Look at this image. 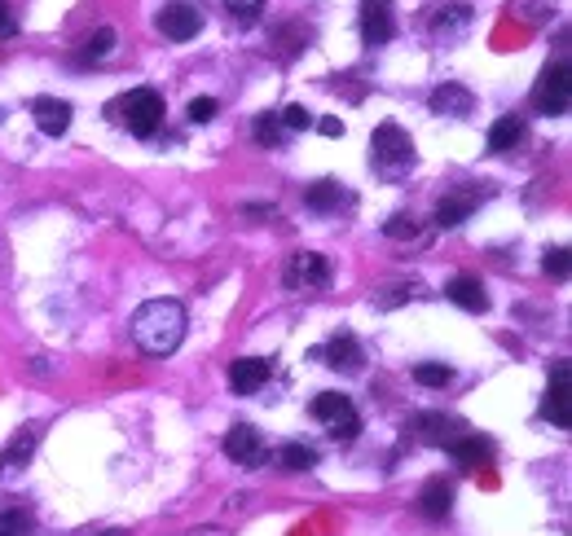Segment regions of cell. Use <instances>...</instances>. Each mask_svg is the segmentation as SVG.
Returning a JSON list of instances; mask_svg holds the SVG:
<instances>
[{
    "label": "cell",
    "instance_id": "obj_1",
    "mask_svg": "<svg viewBox=\"0 0 572 536\" xmlns=\"http://www.w3.org/2000/svg\"><path fill=\"white\" fill-rule=\"evenodd\" d=\"M132 339L146 356H172L185 339V308L176 299H150L132 317Z\"/></svg>",
    "mask_w": 572,
    "mask_h": 536
},
{
    "label": "cell",
    "instance_id": "obj_2",
    "mask_svg": "<svg viewBox=\"0 0 572 536\" xmlns=\"http://www.w3.org/2000/svg\"><path fill=\"white\" fill-rule=\"evenodd\" d=\"M115 110L132 137H154L163 128V97L154 88H132L124 102H115Z\"/></svg>",
    "mask_w": 572,
    "mask_h": 536
},
{
    "label": "cell",
    "instance_id": "obj_3",
    "mask_svg": "<svg viewBox=\"0 0 572 536\" xmlns=\"http://www.w3.org/2000/svg\"><path fill=\"white\" fill-rule=\"evenodd\" d=\"M370 159L383 167V172H401V167L414 163V141L410 132H401L396 124H379L370 137Z\"/></svg>",
    "mask_w": 572,
    "mask_h": 536
},
{
    "label": "cell",
    "instance_id": "obj_4",
    "mask_svg": "<svg viewBox=\"0 0 572 536\" xmlns=\"http://www.w3.org/2000/svg\"><path fill=\"white\" fill-rule=\"evenodd\" d=\"M313 418L317 422H326L330 435L335 440H357V431H361V418H357V409H352V400L348 396H339V392H322L313 400Z\"/></svg>",
    "mask_w": 572,
    "mask_h": 536
},
{
    "label": "cell",
    "instance_id": "obj_5",
    "mask_svg": "<svg viewBox=\"0 0 572 536\" xmlns=\"http://www.w3.org/2000/svg\"><path fill=\"white\" fill-rule=\"evenodd\" d=\"M568 97H572V84H568V62H555L542 71V80L533 88V106L542 115H564L568 110Z\"/></svg>",
    "mask_w": 572,
    "mask_h": 536
},
{
    "label": "cell",
    "instance_id": "obj_6",
    "mask_svg": "<svg viewBox=\"0 0 572 536\" xmlns=\"http://www.w3.org/2000/svg\"><path fill=\"white\" fill-rule=\"evenodd\" d=\"M282 277H286V290H317L330 282V264L317 251H295Z\"/></svg>",
    "mask_w": 572,
    "mask_h": 536
},
{
    "label": "cell",
    "instance_id": "obj_7",
    "mask_svg": "<svg viewBox=\"0 0 572 536\" xmlns=\"http://www.w3.org/2000/svg\"><path fill=\"white\" fill-rule=\"evenodd\" d=\"M568 378H572V365L559 361L555 374H550V387H546V405H542V413L555 422V427H572V387H568Z\"/></svg>",
    "mask_w": 572,
    "mask_h": 536
},
{
    "label": "cell",
    "instance_id": "obj_8",
    "mask_svg": "<svg viewBox=\"0 0 572 536\" xmlns=\"http://www.w3.org/2000/svg\"><path fill=\"white\" fill-rule=\"evenodd\" d=\"M198 27H203V18H198V9L185 5V0H172V5L159 9V31L168 40H190V36H198Z\"/></svg>",
    "mask_w": 572,
    "mask_h": 536
},
{
    "label": "cell",
    "instance_id": "obj_9",
    "mask_svg": "<svg viewBox=\"0 0 572 536\" xmlns=\"http://www.w3.org/2000/svg\"><path fill=\"white\" fill-rule=\"evenodd\" d=\"M392 31V0H361V36H366V44H388Z\"/></svg>",
    "mask_w": 572,
    "mask_h": 536
},
{
    "label": "cell",
    "instance_id": "obj_10",
    "mask_svg": "<svg viewBox=\"0 0 572 536\" xmlns=\"http://www.w3.org/2000/svg\"><path fill=\"white\" fill-rule=\"evenodd\" d=\"M225 453L234 457L238 466H260V462H264V453H269V449H264V440H260V431H256V427L238 422V427L225 435Z\"/></svg>",
    "mask_w": 572,
    "mask_h": 536
},
{
    "label": "cell",
    "instance_id": "obj_11",
    "mask_svg": "<svg viewBox=\"0 0 572 536\" xmlns=\"http://www.w3.org/2000/svg\"><path fill=\"white\" fill-rule=\"evenodd\" d=\"M264 383H269V361H260V356H242L229 365V387L238 396H256Z\"/></svg>",
    "mask_w": 572,
    "mask_h": 536
},
{
    "label": "cell",
    "instance_id": "obj_12",
    "mask_svg": "<svg viewBox=\"0 0 572 536\" xmlns=\"http://www.w3.org/2000/svg\"><path fill=\"white\" fill-rule=\"evenodd\" d=\"M418 510H423V519H445L449 510H454V484H449L445 475H436V479H427L423 484V493H418Z\"/></svg>",
    "mask_w": 572,
    "mask_h": 536
},
{
    "label": "cell",
    "instance_id": "obj_13",
    "mask_svg": "<svg viewBox=\"0 0 572 536\" xmlns=\"http://www.w3.org/2000/svg\"><path fill=\"white\" fill-rule=\"evenodd\" d=\"M31 115H36V128L49 132V137H62L71 128V102H62V97H36Z\"/></svg>",
    "mask_w": 572,
    "mask_h": 536
},
{
    "label": "cell",
    "instance_id": "obj_14",
    "mask_svg": "<svg viewBox=\"0 0 572 536\" xmlns=\"http://www.w3.org/2000/svg\"><path fill=\"white\" fill-rule=\"evenodd\" d=\"M445 295L454 299L458 308H467V312H484V308H489V295H484V282H480V277H467V273L454 277V282L445 286Z\"/></svg>",
    "mask_w": 572,
    "mask_h": 536
},
{
    "label": "cell",
    "instance_id": "obj_15",
    "mask_svg": "<svg viewBox=\"0 0 572 536\" xmlns=\"http://www.w3.org/2000/svg\"><path fill=\"white\" fill-rule=\"evenodd\" d=\"M326 365H335V370H348V374H357L361 370V348H357V339L352 334H335V339L326 343Z\"/></svg>",
    "mask_w": 572,
    "mask_h": 536
},
{
    "label": "cell",
    "instance_id": "obj_16",
    "mask_svg": "<svg viewBox=\"0 0 572 536\" xmlns=\"http://www.w3.org/2000/svg\"><path fill=\"white\" fill-rule=\"evenodd\" d=\"M414 431L423 435L427 444H454L458 440V422L454 418H440V413H418Z\"/></svg>",
    "mask_w": 572,
    "mask_h": 536
},
{
    "label": "cell",
    "instance_id": "obj_17",
    "mask_svg": "<svg viewBox=\"0 0 572 536\" xmlns=\"http://www.w3.org/2000/svg\"><path fill=\"white\" fill-rule=\"evenodd\" d=\"M31 453H36V431H18L14 440H9V449L0 453V475H18Z\"/></svg>",
    "mask_w": 572,
    "mask_h": 536
},
{
    "label": "cell",
    "instance_id": "obj_18",
    "mask_svg": "<svg viewBox=\"0 0 572 536\" xmlns=\"http://www.w3.org/2000/svg\"><path fill=\"white\" fill-rule=\"evenodd\" d=\"M520 141H524V119H520V115H502L498 124L489 128V150H493V154L515 150Z\"/></svg>",
    "mask_w": 572,
    "mask_h": 536
},
{
    "label": "cell",
    "instance_id": "obj_19",
    "mask_svg": "<svg viewBox=\"0 0 572 536\" xmlns=\"http://www.w3.org/2000/svg\"><path fill=\"white\" fill-rule=\"evenodd\" d=\"M432 110L436 115H471V93L462 84H440L432 93Z\"/></svg>",
    "mask_w": 572,
    "mask_h": 536
},
{
    "label": "cell",
    "instance_id": "obj_20",
    "mask_svg": "<svg viewBox=\"0 0 572 536\" xmlns=\"http://www.w3.org/2000/svg\"><path fill=\"white\" fill-rule=\"evenodd\" d=\"M471 207H476V198H471V194H449V198H440V207H436V225H440V229L462 225V220L471 216Z\"/></svg>",
    "mask_w": 572,
    "mask_h": 536
},
{
    "label": "cell",
    "instance_id": "obj_21",
    "mask_svg": "<svg viewBox=\"0 0 572 536\" xmlns=\"http://www.w3.org/2000/svg\"><path fill=\"white\" fill-rule=\"evenodd\" d=\"M449 453H454L462 466H484V462H489V457H493L489 440H476V435H458V440L449 444Z\"/></svg>",
    "mask_w": 572,
    "mask_h": 536
},
{
    "label": "cell",
    "instance_id": "obj_22",
    "mask_svg": "<svg viewBox=\"0 0 572 536\" xmlns=\"http://www.w3.org/2000/svg\"><path fill=\"white\" fill-rule=\"evenodd\" d=\"M278 462H282V471H313L317 453L308 449V444H286V449L278 453Z\"/></svg>",
    "mask_w": 572,
    "mask_h": 536
},
{
    "label": "cell",
    "instance_id": "obj_23",
    "mask_svg": "<svg viewBox=\"0 0 572 536\" xmlns=\"http://www.w3.org/2000/svg\"><path fill=\"white\" fill-rule=\"evenodd\" d=\"M304 203L313 207V211H330V207H339V185H335V181H317V185L304 194Z\"/></svg>",
    "mask_w": 572,
    "mask_h": 536
},
{
    "label": "cell",
    "instance_id": "obj_24",
    "mask_svg": "<svg viewBox=\"0 0 572 536\" xmlns=\"http://www.w3.org/2000/svg\"><path fill=\"white\" fill-rule=\"evenodd\" d=\"M251 132H256V141H260V145H269V150H278V145L286 141V128L278 124V115H260V119H256V128H251Z\"/></svg>",
    "mask_w": 572,
    "mask_h": 536
},
{
    "label": "cell",
    "instance_id": "obj_25",
    "mask_svg": "<svg viewBox=\"0 0 572 536\" xmlns=\"http://www.w3.org/2000/svg\"><path fill=\"white\" fill-rule=\"evenodd\" d=\"M115 49V31L102 27L97 36H88L84 40V49H80V62H97V58H106V53Z\"/></svg>",
    "mask_w": 572,
    "mask_h": 536
},
{
    "label": "cell",
    "instance_id": "obj_26",
    "mask_svg": "<svg viewBox=\"0 0 572 536\" xmlns=\"http://www.w3.org/2000/svg\"><path fill=\"white\" fill-rule=\"evenodd\" d=\"M225 9H229V18L251 27V22H260V14H264V0H225Z\"/></svg>",
    "mask_w": 572,
    "mask_h": 536
},
{
    "label": "cell",
    "instance_id": "obj_27",
    "mask_svg": "<svg viewBox=\"0 0 572 536\" xmlns=\"http://www.w3.org/2000/svg\"><path fill=\"white\" fill-rule=\"evenodd\" d=\"M414 378L423 387H449V383H454V370H449V365H418Z\"/></svg>",
    "mask_w": 572,
    "mask_h": 536
},
{
    "label": "cell",
    "instance_id": "obj_28",
    "mask_svg": "<svg viewBox=\"0 0 572 536\" xmlns=\"http://www.w3.org/2000/svg\"><path fill=\"white\" fill-rule=\"evenodd\" d=\"M278 124H282L286 132H308V128H313V110H304V106H286Z\"/></svg>",
    "mask_w": 572,
    "mask_h": 536
},
{
    "label": "cell",
    "instance_id": "obj_29",
    "mask_svg": "<svg viewBox=\"0 0 572 536\" xmlns=\"http://www.w3.org/2000/svg\"><path fill=\"white\" fill-rule=\"evenodd\" d=\"M27 532H31V515H22V510L0 515V536H27Z\"/></svg>",
    "mask_w": 572,
    "mask_h": 536
},
{
    "label": "cell",
    "instance_id": "obj_30",
    "mask_svg": "<svg viewBox=\"0 0 572 536\" xmlns=\"http://www.w3.org/2000/svg\"><path fill=\"white\" fill-rule=\"evenodd\" d=\"M471 22V9L467 5H440V14H436V27L445 31V27H467Z\"/></svg>",
    "mask_w": 572,
    "mask_h": 536
},
{
    "label": "cell",
    "instance_id": "obj_31",
    "mask_svg": "<svg viewBox=\"0 0 572 536\" xmlns=\"http://www.w3.org/2000/svg\"><path fill=\"white\" fill-rule=\"evenodd\" d=\"M216 110H220L216 97H194V102H190V119H194V124H212Z\"/></svg>",
    "mask_w": 572,
    "mask_h": 536
},
{
    "label": "cell",
    "instance_id": "obj_32",
    "mask_svg": "<svg viewBox=\"0 0 572 536\" xmlns=\"http://www.w3.org/2000/svg\"><path fill=\"white\" fill-rule=\"evenodd\" d=\"M542 268H546L550 277H559V282H564V277H568V251H564V247H550L546 260H542Z\"/></svg>",
    "mask_w": 572,
    "mask_h": 536
},
{
    "label": "cell",
    "instance_id": "obj_33",
    "mask_svg": "<svg viewBox=\"0 0 572 536\" xmlns=\"http://www.w3.org/2000/svg\"><path fill=\"white\" fill-rule=\"evenodd\" d=\"M383 233H388V238H396V242H405V238H414V233H418V225H414L410 216H392L388 225H383Z\"/></svg>",
    "mask_w": 572,
    "mask_h": 536
},
{
    "label": "cell",
    "instance_id": "obj_34",
    "mask_svg": "<svg viewBox=\"0 0 572 536\" xmlns=\"http://www.w3.org/2000/svg\"><path fill=\"white\" fill-rule=\"evenodd\" d=\"M14 31H18L14 9H9V0H0V40H5V36H14Z\"/></svg>",
    "mask_w": 572,
    "mask_h": 536
},
{
    "label": "cell",
    "instance_id": "obj_35",
    "mask_svg": "<svg viewBox=\"0 0 572 536\" xmlns=\"http://www.w3.org/2000/svg\"><path fill=\"white\" fill-rule=\"evenodd\" d=\"M326 132V137H344V124H339V119H322V124H317Z\"/></svg>",
    "mask_w": 572,
    "mask_h": 536
}]
</instances>
